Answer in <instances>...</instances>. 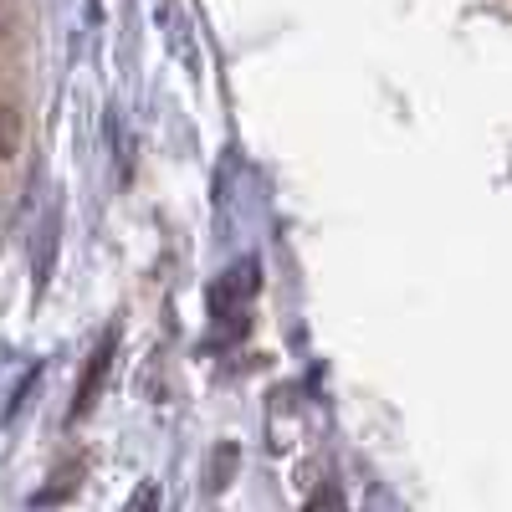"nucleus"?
<instances>
[{"instance_id": "1", "label": "nucleus", "mask_w": 512, "mask_h": 512, "mask_svg": "<svg viewBox=\"0 0 512 512\" xmlns=\"http://www.w3.org/2000/svg\"><path fill=\"white\" fill-rule=\"evenodd\" d=\"M108 359H113V349L103 344V349H98V359H93V369L82 374V390H77V405H72V410H88V405H93V395H98V384H103V369H108Z\"/></svg>"}, {"instance_id": "2", "label": "nucleus", "mask_w": 512, "mask_h": 512, "mask_svg": "<svg viewBox=\"0 0 512 512\" xmlns=\"http://www.w3.org/2000/svg\"><path fill=\"white\" fill-rule=\"evenodd\" d=\"M16 139H21V123H16V113H11V108H0V164H6V159L16 154Z\"/></svg>"}, {"instance_id": "3", "label": "nucleus", "mask_w": 512, "mask_h": 512, "mask_svg": "<svg viewBox=\"0 0 512 512\" xmlns=\"http://www.w3.org/2000/svg\"><path fill=\"white\" fill-rule=\"evenodd\" d=\"M303 512H344V492H338L333 482H323L313 497H308V507Z\"/></svg>"}, {"instance_id": "4", "label": "nucleus", "mask_w": 512, "mask_h": 512, "mask_svg": "<svg viewBox=\"0 0 512 512\" xmlns=\"http://www.w3.org/2000/svg\"><path fill=\"white\" fill-rule=\"evenodd\" d=\"M154 507H159V492H154V487H144V492L134 497V507H128V512H154Z\"/></svg>"}]
</instances>
